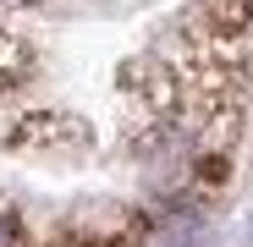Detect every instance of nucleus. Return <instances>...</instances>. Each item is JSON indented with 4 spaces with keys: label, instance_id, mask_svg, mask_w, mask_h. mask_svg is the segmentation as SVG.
I'll list each match as a JSON object with an SVG mask.
<instances>
[{
    "label": "nucleus",
    "instance_id": "nucleus-1",
    "mask_svg": "<svg viewBox=\"0 0 253 247\" xmlns=\"http://www.w3.org/2000/svg\"><path fill=\"white\" fill-rule=\"evenodd\" d=\"M0 247H22V231H17L11 214H0Z\"/></svg>",
    "mask_w": 253,
    "mask_h": 247
}]
</instances>
